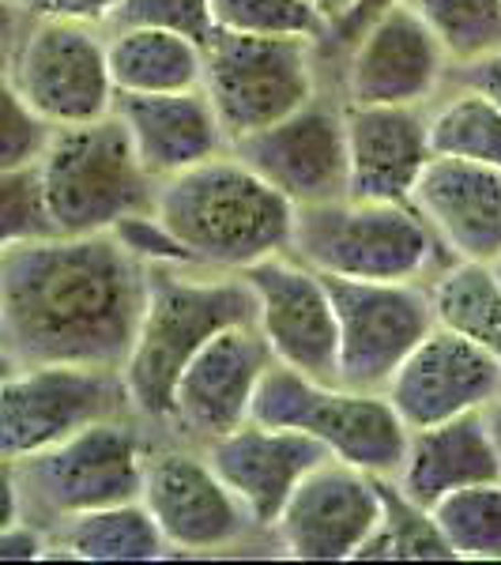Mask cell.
Returning <instances> with one entry per match:
<instances>
[{
	"instance_id": "6da1fadb",
	"label": "cell",
	"mask_w": 501,
	"mask_h": 565,
	"mask_svg": "<svg viewBox=\"0 0 501 565\" xmlns=\"http://www.w3.org/2000/svg\"><path fill=\"white\" fill-rule=\"evenodd\" d=\"M148 298V260L103 234L0 242V343L23 362L121 370Z\"/></svg>"
},
{
	"instance_id": "7a4b0ae2",
	"label": "cell",
	"mask_w": 501,
	"mask_h": 565,
	"mask_svg": "<svg viewBox=\"0 0 501 565\" xmlns=\"http://www.w3.org/2000/svg\"><path fill=\"white\" fill-rule=\"evenodd\" d=\"M151 218L189 264L242 271L290 249L295 204L226 148L181 174L154 181Z\"/></svg>"
},
{
	"instance_id": "3957f363",
	"label": "cell",
	"mask_w": 501,
	"mask_h": 565,
	"mask_svg": "<svg viewBox=\"0 0 501 565\" xmlns=\"http://www.w3.org/2000/svg\"><path fill=\"white\" fill-rule=\"evenodd\" d=\"M257 298L242 271L196 264H148V298L132 351L121 366L136 418L167 423L181 370L212 335L253 324Z\"/></svg>"
},
{
	"instance_id": "277c9868",
	"label": "cell",
	"mask_w": 501,
	"mask_h": 565,
	"mask_svg": "<svg viewBox=\"0 0 501 565\" xmlns=\"http://www.w3.org/2000/svg\"><path fill=\"white\" fill-rule=\"evenodd\" d=\"M42 226L53 234H103L148 215L154 178L136 159L117 114L53 129L31 170Z\"/></svg>"
},
{
	"instance_id": "5b68a950",
	"label": "cell",
	"mask_w": 501,
	"mask_h": 565,
	"mask_svg": "<svg viewBox=\"0 0 501 565\" xmlns=\"http://www.w3.org/2000/svg\"><path fill=\"white\" fill-rule=\"evenodd\" d=\"M290 257L335 279H423L441 245L412 204L340 196L295 207Z\"/></svg>"
},
{
	"instance_id": "8992f818",
	"label": "cell",
	"mask_w": 501,
	"mask_h": 565,
	"mask_svg": "<svg viewBox=\"0 0 501 565\" xmlns=\"http://www.w3.org/2000/svg\"><path fill=\"white\" fill-rule=\"evenodd\" d=\"M249 418L317 437L328 457L370 471L377 479H396L407 452V437H412L385 392L324 385L284 362H271L264 370Z\"/></svg>"
},
{
	"instance_id": "52a82bcc",
	"label": "cell",
	"mask_w": 501,
	"mask_h": 565,
	"mask_svg": "<svg viewBox=\"0 0 501 565\" xmlns=\"http://www.w3.org/2000/svg\"><path fill=\"white\" fill-rule=\"evenodd\" d=\"M200 50V90L231 143L284 121L317 98V39L207 31Z\"/></svg>"
},
{
	"instance_id": "ba28073f",
	"label": "cell",
	"mask_w": 501,
	"mask_h": 565,
	"mask_svg": "<svg viewBox=\"0 0 501 565\" xmlns=\"http://www.w3.org/2000/svg\"><path fill=\"white\" fill-rule=\"evenodd\" d=\"M143 460L148 441L132 426V415L90 423L65 441L15 460L23 516L50 532L87 509L140 498Z\"/></svg>"
},
{
	"instance_id": "9c48e42d",
	"label": "cell",
	"mask_w": 501,
	"mask_h": 565,
	"mask_svg": "<svg viewBox=\"0 0 501 565\" xmlns=\"http://www.w3.org/2000/svg\"><path fill=\"white\" fill-rule=\"evenodd\" d=\"M8 68L23 103L50 129L87 125L114 114L106 34L79 20H31L20 42H8Z\"/></svg>"
},
{
	"instance_id": "30bf717a",
	"label": "cell",
	"mask_w": 501,
	"mask_h": 565,
	"mask_svg": "<svg viewBox=\"0 0 501 565\" xmlns=\"http://www.w3.org/2000/svg\"><path fill=\"white\" fill-rule=\"evenodd\" d=\"M132 415L121 370L39 362L0 385V460H23L103 418Z\"/></svg>"
},
{
	"instance_id": "8fae6325",
	"label": "cell",
	"mask_w": 501,
	"mask_h": 565,
	"mask_svg": "<svg viewBox=\"0 0 501 565\" xmlns=\"http://www.w3.org/2000/svg\"><path fill=\"white\" fill-rule=\"evenodd\" d=\"M340 328L335 385L385 392L399 362L430 335L437 324L430 290L423 279H335L324 276Z\"/></svg>"
},
{
	"instance_id": "7c38bea8",
	"label": "cell",
	"mask_w": 501,
	"mask_h": 565,
	"mask_svg": "<svg viewBox=\"0 0 501 565\" xmlns=\"http://www.w3.org/2000/svg\"><path fill=\"white\" fill-rule=\"evenodd\" d=\"M242 276L257 298L253 324L268 343L271 359L313 381L335 385L340 328L321 271L306 268L290 253H276L242 268Z\"/></svg>"
},
{
	"instance_id": "4fadbf2b",
	"label": "cell",
	"mask_w": 501,
	"mask_h": 565,
	"mask_svg": "<svg viewBox=\"0 0 501 565\" xmlns=\"http://www.w3.org/2000/svg\"><path fill=\"white\" fill-rule=\"evenodd\" d=\"M381 513V479L328 457L290 490L271 532L298 562H348L377 532Z\"/></svg>"
},
{
	"instance_id": "5bb4252c",
	"label": "cell",
	"mask_w": 501,
	"mask_h": 565,
	"mask_svg": "<svg viewBox=\"0 0 501 565\" xmlns=\"http://www.w3.org/2000/svg\"><path fill=\"white\" fill-rule=\"evenodd\" d=\"M249 170L268 181L290 204H324L348 196V129L343 109L321 98L287 114L284 121L231 143Z\"/></svg>"
},
{
	"instance_id": "9a60e30c",
	"label": "cell",
	"mask_w": 501,
	"mask_h": 565,
	"mask_svg": "<svg viewBox=\"0 0 501 565\" xmlns=\"http://www.w3.org/2000/svg\"><path fill=\"white\" fill-rule=\"evenodd\" d=\"M140 501L148 505L170 551H223L253 527L242 501L215 476L204 452L148 449Z\"/></svg>"
},
{
	"instance_id": "2e32d148",
	"label": "cell",
	"mask_w": 501,
	"mask_h": 565,
	"mask_svg": "<svg viewBox=\"0 0 501 565\" xmlns=\"http://www.w3.org/2000/svg\"><path fill=\"white\" fill-rule=\"evenodd\" d=\"M271 362L276 359H271L257 324L223 328L181 370L167 426L200 445L238 430L249 423L253 396H257V385Z\"/></svg>"
},
{
	"instance_id": "e0dca14e",
	"label": "cell",
	"mask_w": 501,
	"mask_h": 565,
	"mask_svg": "<svg viewBox=\"0 0 501 565\" xmlns=\"http://www.w3.org/2000/svg\"><path fill=\"white\" fill-rule=\"evenodd\" d=\"M445 72L449 61L426 23L404 0H393L354 34L343 95L348 106H426Z\"/></svg>"
},
{
	"instance_id": "ac0fdd59",
	"label": "cell",
	"mask_w": 501,
	"mask_h": 565,
	"mask_svg": "<svg viewBox=\"0 0 501 565\" xmlns=\"http://www.w3.org/2000/svg\"><path fill=\"white\" fill-rule=\"evenodd\" d=\"M388 404L407 430L482 412L501 396V362L452 328L434 324L418 348L399 362L385 385Z\"/></svg>"
},
{
	"instance_id": "d6986e66",
	"label": "cell",
	"mask_w": 501,
	"mask_h": 565,
	"mask_svg": "<svg viewBox=\"0 0 501 565\" xmlns=\"http://www.w3.org/2000/svg\"><path fill=\"white\" fill-rule=\"evenodd\" d=\"M204 457L215 468V476L231 487V494L242 501L253 527L271 532L290 490L302 482L306 471L328 460V449L302 430L264 426L249 418L238 430L207 441Z\"/></svg>"
},
{
	"instance_id": "ffe728a7",
	"label": "cell",
	"mask_w": 501,
	"mask_h": 565,
	"mask_svg": "<svg viewBox=\"0 0 501 565\" xmlns=\"http://www.w3.org/2000/svg\"><path fill=\"white\" fill-rule=\"evenodd\" d=\"M407 204L449 260L494 264L501 257V170L434 154Z\"/></svg>"
},
{
	"instance_id": "44dd1931",
	"label": "cell",
	"mask_w": 501,
	"mask_h": 565,
	"mask_svg": "<svg viewBox=\"0 0 501 565\" xmlns=\"http://www.w3.org/2000/svg\"><path fill=\"white\" fill-rule=\"evenodd\" d=\"M348 196L407 204L434 159L423 106H348Z\"/></svg>"
},
{
	"instance_id": "7402d4cb",
	"label": "cell",
	"mask_w": 501,
	"mask_h": 565,
	"mask_svg": "<svg viewBox=\"0 0 501 565\" xmlns=\"http://www.w3.org/2000/svg\"><path fill=\"white\" fill-rule=\"evenodd\" d=\"M114 114L129 129L136 159L162 181L231 148L212 103L200 87L167 95H117Z\"/></svg>"
},
{
	"instance_id": "603a6c76",
	"label": "cell",
	"mask_w": 501,
	"mask_h": 565,
	"mask_svg": "<svg viewBox=\"0 0 501 565\" xmlns=\"http://www.w3.org/2000/svg\"><path fill=\"white\" fill-rule=\"evenodd\" d=\"M494 479H501L494 437H490L482 412H468L412 430L404 463H399L393 482L415 505L434 509L441 498L457 494L463 487H479V482Z\"/></svg>"
},
{
	"instance_id": "cb8c5ba5",
	"label": "cell",
	"mask_w": 501,
	"mask_h": 565,
	"mask_svg": "<svg viewBox=\"0 0 501 565\" xmlns=\"http://www.w3.org/2000/svg\"><path fill=\"white\" fill-rule=\"evenodd\" d=\"M106 57L117 95L193 90L204 76L200 39L162 23H114L106 39Z\"/></svg>"
},
{
	"instance_id": "d4e9b609",
	"label": "cell",
	"mask_w": 501,
	"mask_h": 565,
	"mask_svg": "<svg viewBox=\"0 0 501 565\" xmlns=\"http://www.w3.org/2000/svg\"><path fill=\"white\" fill-rule=\"evenodd\" d=\"M61 551L65 558L76 562H159L170 554L167 540H162L159 524L148 513L140 498L117 501V505L87 509L57 527H50V558Z\"/></svg>"
},
{
	"instance_id": "484cf974",
	"label": "cell",
	"mask_w": 501,
	"mask_h": 565,
	"mask_svg": "<svg viewBox=\"0 0 501 565\" xmlns=\"http://www.w3.org/2000/svg\"><path fill=\"white\" fill-rule=\"evenodd\" d=\"M426 290L437 324L460 332L501 362V279L494 264L449 260L434 271Z\"/></svg>"
},
{
	"instance_id": "4316f807",
	"label": "cell",
	"mask_w": 501,
	"mask_h": 565,
	"mask_svg": "<svg viewBox=\"0 0 501 565\" xmlns=\"http://www.w3.org/2000/svg\"><path fill=\"white\" fill-rule=\"evenodd\" d=\"M434 154L501 170V106L476 87H457L426 117Z\"/></svg>"
},
{
	"instance_id": "83f0119b",
	"label": "cell",
	"mask_w": 501,
	"mask_h": 565,
	"mask_svg": "<svg viewBox=\"0 0 501 565\" xmlns=\"http://www.w3.org/2000/svg\"><path fill=\"white\" fill-rule=\"evenodd\" d=\"M441 45L449 65H471L501 50V0H404Z\"/></svg>"
},
{
	"instance_id": "f1b7e54d",
	"label": "cell",
	"mask_w": 501,
	"mask_h": 565,
	"mask_svg": "<svg viewBox=\"0 0 501 565\" xmlns=\"http://www.w3.org/2000/svg\"><path fill=\"white\" fill-rule=\"evenodd\" d=\"M381 505H385V513H381L377 532L370 535V543L354 558H457L430 516V509L415 505L393 479H381Z\"/></svg>"
},
{
	"instance_id": "f546056e",
	"label": "cell",
	"mask_w": 501,
	"mask_h": 565,
	"mask_svg": "<svg viewBox=\"0 0 501 565\" xmlns=\"http://www.w3.org/2000/svg\"><path fill=\"white\" fill-rule=\"evenodd\" d=\"M430 516L449 540L452 554L468 562H501V479L463 487L441 498Z\"/></svg>"
},
{
	"instance_id": "4dcf8cb0",
	"label": "cell",
	"mask_w": 501,
	"mask_h": 565,
	"mask_svg": "<svg viewBox=\"0 0 501 565\" xmlns=\"http://www.w3.org/2000/svg\"><path fill=\"white\" fill-rule=\"evenodd\" d=\"M212 31L234 34H302L324 39V20L313 0H207Z\"/></svg>"
},
{
	"instance_id": "1f68e13d",
	"label": "cell",
	"mask_w": 501,
	"mask_h": 565,
	"mask_svg": "<svg viewBox=\"0 0 501 565\" xmlns=\"http://www.w3.org/2000/svg\"><path fill=\"white\" fill-rule=\"evenodd\" d=\"M50 125L23 103L20 87L8 68V45L0 50V178L34 170L50 140Z\"/></svg>"
},
{
	"instance_id": "d6a6232c",
	"label": "cell",
	"mask_w": 501,
	"mask_h": 565,
	"mask_svg": "<svg viewBox=\"0 0 501 565\" xmlns=\"http://www.w3.org/2000/svg\"><path fill=\"white\" fill-rule=\"evenodd\" d=\"M114 23H162V26H178V31L193 34V39L204 42L207 31H212V20H207V0H125L117 8Z\"/></svg>"
},
{
	"instance_id": "836d02e7",
	"label": "cell",
	"mask_w": 501,
	"mask_h": 565,
	"mask_svg": "<svg viewBox=\"0 0 501 565\" xmlns=\"http://www.w3.org/2000/svg\"><path fill=\"white\" fill-rule=\"evenodd\" d=\"M15 15H26V20H79V23H95L103 26L117 15V8L125 0H4Z\"/></svg>"
},
{
	"instance_id": "e575fe53",
	"label": "cell",
	"mask_w": 501,
	"mask_h": 565,
	"mask_svg": "<svg viewBox=\"0 0 501 565\" xmlns=\"http://www.w3.org/2000/svg\"><path fill=\"white\" fill-rule=\"evenodd\" d=\"M45 551H50V532L26 516L0 527V562H34L45 558Z\"/></svg>"
},
{
	"instance_id": "d590c367",
	"label": "cell",
	"mask_w": 501,
	"mask_h": 565,
	"mask_svg": "<svg viewBox=\"0 0 501 565\" xmlns=\"http://www.w3.org/2000/svg\"><path fill=\"white\" fill-rule=\"evenodd\" d=\"M460 84L482 90L490 103L501 106V50L490 53V57H482V61H471V65H463L460 68Z\"/></svg>"
},
{
	"instance_id": "8d00e7d4",
	"label": "cell",
	"mask_w": 501,
	"mask_h": 565,
	"mask_svg": "<svg viewBox=\"0 0 501 565\" xmlns=\"http://www.w3.org/2000/svg\"><path fill=\"white\" fill-rule=\"evenodd\" d=\"M23 509H20V482H15V463L12 460H0V527L20 521Z\"/></svg>"
},
{
	"instance_id": "74e56055",
	"label": "cell",
	"mask_w": 501,
	"mask_h": 565,
	"mask_svg": "<svg viewBox=\"0 0 501 565\" xmlns=\"http://www.w3.org/2000/svg\"><path fill=\"white\" fill-rule=\"evenodd\" d=\"M388 4H393V0H366V4H362V8H359V12H354V15H351V20H348V23H340V26H335V31H328V39H340V42H354V34H359V31H362V26H366V23L373 20V15H377V12H381V8H388Z\"/></svg>"
},
{
	"instance_id": "f35d334b",
	"label": "cell",
	"mask_w": 501,
	"mask_h": 565,
	"mask_svg": "<svg viewBox=\"0 0 501 565\" xmlns=\"http://www.w3.org/2000/svg\"><path fill=\"white\" fill-rule=\"evenodd\" d=\"M362 4H366V0H313V8L321 12L328 31H335L340 23H348ZM328 31H324V39H328Z\"/></svg>"
},
{
	"instance_id": "ab89813d",
	"label": "cell",
	"mask_w": 501,
	"mask_h": 565,
	"mask_svg": "<svg viewBox=\"0 0 501 565\" xmlns=\"http://www.w3.org/2000/svg\"><path fill=\"white\" fill-rule=\"evenodd\" d=\"M482 418H487L490 437H494V449H498V460H501V396L482 407Z\"/></svg>"
},
{
	"instance_id": "60d3db41",
	"label": "cell",
	"mask_w": 501,
	"mask_h": 565,
	"mask_svg": "<svg viewBox=\"0 0 501 565\" xmlns=\"http://www.w3.org/2000/svg\"><path fill=\"white\" fill-rule=\"evenodd\" d=\"M15 366H20V359H15V354L8 351L4 343H0V385H4V381L12 377V373H15Z\"/></svg>"
},
{
	"instance_id": "b9f144b4",
	"label": "cell",
	"mask_w": 501,
	"mask_h": 565,
	"mask_svg": "<svg viewBox=\"0 0 501 565\" xmlns=\"http://www.w3.org/2000/svg\"><path fill=\"white\" fill-rule=\"evenodd\" d=\"M12 20H15V12L4 4V0H0V23H4V26H12Z\"/></svg>"
},
{
	"instance_id": "7bdbcfd3",
	"label": "cell",
	"mask_w": 501,
	"mask_h": 565,
	"mask_svg": "<svg viewBox=\"0 0 501 565\" xmlns=\"http://www.w3.org/2000/svg\"><path fill=\"white\" fill-rule=\"evenodd\" d=\"M8 31H12V26L0 23V50H4V45H8Z\"/></svg>"
},
{
	"instance_id": "ee69618b",
	"label": "cell",
	"mask_w": 501,
	"mask_h": 565,
	"mask_svg": "<svg viewBox=\"0 0 501 565\" xmlns=\"http://www.w3.org/2000/svg\"><path fill=\"white\" fill-rule=\"evenodd\" d=\"M494 271H498V279H501V257L494 260Z\"/></svg>"
}]
</instances>
